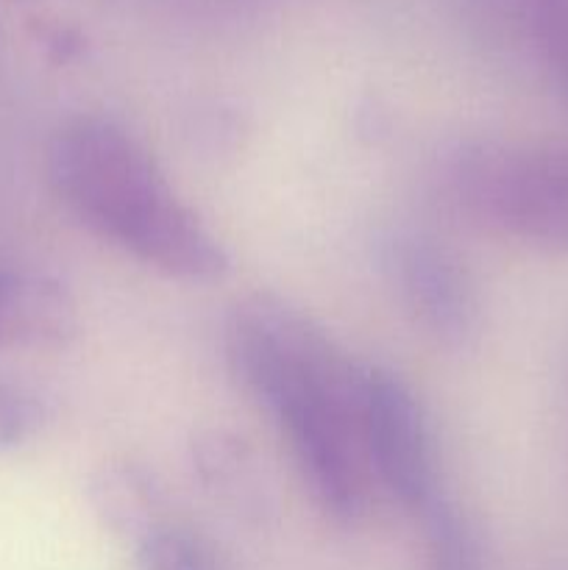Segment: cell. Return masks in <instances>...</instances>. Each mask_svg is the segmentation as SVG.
<instances>
[{"label": "cell", "instance_id": "1", "mask_svg": "<svg viewBox=\"0 0 568 570\" xmlns=\"http://www.w3.org/2000/svg\"><path fill=\"white\" fill-rule=\"evenodd\" d=\"M223 345L237 382L273 417L317 510L340 527L360 523L371 495L360 434L365 367L276 295L239 301Z\"/></svg>", "mask_w": 568, "mask_h": 570}, {"label": "cell", "instance_id": "2", "mask_svg": "<svg viewBox=\"0 0 568 570\" xmlns=\"http://www.w3.org/2000/svg\"><path fill=\"white\" fill-rule=\"evenodd\" d=\"M45 173L59 204L98 239L182 282H217L232 259L178 198L150 150L106 117L56 128Z\"/></svg>", "mask_w": 568, "mask_h": 570}, {"label": "cell", "instance_id": "3", "mask_svg": "<svg viewBox=\"0 0 568 570\" xmlns=\"http://www.w3.org/2000/svg\"><path fill=\"white\" fill-rule=\"evenodd\" d=\"M457 200L493 232L568 254V139L473 142L451 165Z\"/></svg>", "mask_w": 568, "mask_h": 570}, {"label": "cell", "instance_id": "4", "mask_svg": "<svg viewBox=\"0 0 568 570\" xmlns=\"http://www.w3.org/2000/svg\"><path fill=\"white\" fill-rule=\"evenodd\" d=\"M360 434L371 476L407 512L421 515L443 493L427 410L410 384L388 367H365Z\"/></svg>", "mask_w": 568, "mask_h": 570}, {"label": "cell", "instance_id": "5", "mask_svg": "<svg viewBox=\"0 0 568 570\" xmlns=\"http://www.w3.org/2000/svg\"><path fill=\"white\" fill-rule=\"evenodd\" d=\"M379 267L415 326L445 348L479 334V295L466 262L432 234L399 228L379 243Z\"/></svg>", "mask_w": 568, "mask_h": 570}, {"label": "cell", "instance_id": "6", "mask_svg": "<svg viewBox=\"0 0 568 570\" xmlns=\"http://www.w3.org/2000/svg\"><path fill=\"white\" fill-rule=\"evenodd\" d=\"M78 332V301L59 278L0 267V351H59Z\"/></svg>", "mask_w": 568, "mask_h": 570}, {"label": "cell", "instance_id": "7", "mask_svg": "<svg viewBox=\"0 0 568 570\" xmlns=\"http://www.w3.org/2000/svg\"><path fill=\"white\" fill-rule=\"evenodd\" d=\"M89 504L95 515L123 538L139 540L156 527L165 523V490L156 482L154 473L139 462L126 460H106L104 465L95 468L89 476Z\"/></svg>", "mask_w": 568, "mask_h": 570}, {"label": "cell", "instance_id": "8", "mask_svg": "<svg viewBox=\"0 0 568 570\" xmlns=\"http://www.w3.org/2000/svg\"><path fill=\"white\" fill-rule=\"evenodd\" d=\"M189 454L195 476L212 499L243 515H262L267 510L271 490L245 440L223 429H206L193 438Z\"/></svg>", "mask_w": 568, "mask_h": 570}, {"label": "cell", "instance_id": "9", "mask_svg": "<svg viewBox=\"0 0 568 570\" xmlns=\"http://www.w3.org/2000/svg\"><path fill=\"white\" fill-rule=\"evenodd\" d=\"M429 570H490L479 529L460 504L440 493L421 512Z\"/></svg>", "mask_w": 568, "mask_h": 570}, {"label": "cell", "instance_id": "10", "mask_svg": "<svg viewBox=\"0 0 568 570\" xmlns=\"http://www.w3.org/2000/svg\"><path fill=\"white\" fill-rule=\"evenodd\" d=\"M535 53L551 87L568 104V0H523Z\"/></svg>", "mask_w": 568, "mask_h": 570}, {"label": "cell", "instance_id": "11", "mask_svg": "<svg viewBox=\"0 0 568 570\" xmlns=\"http://www.w3.org/2000/svg\"><path fill=\"white\" fill-rule=\"evenodd\" d=\"M137 546V570H215L204 540L184 527L161 523Z\"/></svg>", "mask_w": 568, "mask_h": 570}, {"label": "cell", "instance_id": "12", "mask_svg": "<svg viewBox=\"0 0 568 570\" xmlns=\"http://www.w3.org/2000/svg\"><path fill=\"white\" fill-rule=\"evenodd\" d=\"M45 406L28 390L0 382V454L28 443L42 429Z\"/></svg>", "mask_w": 568, "mask_h": 570}]
</instances>
